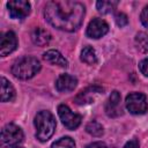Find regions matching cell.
<instances>
[{
  "mask_svg": "<svg viewBox=\"0 0 148 148\" xmlns=\"http://www.w3.org/2000/svg\"><path fill=\"white\" fill-rule=\"evenodd\" d=\"M84 6L77 1L57 0L45 6L44 15L46 21L54 28L65 31L76 30L84 17Z\"/></svg>",
  "mask_w": 148,
  "mask_h": 148,
  "instance_id": "1",
  "label": "cell"
},
{
  "mask_svg": "<svg viewBox=\"0 0 148 148\" xmlns=\"http://www.w3.org/2000/svg\"><path fill=\"white\" fill-rule=\"evenodd\" d=\"M34 124L36 127V138L39 141L45 142L53 135L56 130V119L50 111L44 110L38 112L35 117Z\"/></svg>",
  "mask_w": 148,
  "mask_h": 148,
  "instance_id": "2",
  "label": "cell"
},
{
  "mask_svg": "<svg viewBox=\"0 0 148 148\" xmlns=\"http://www.w3.org/2000/svg\"><path fill=\"white\" fill-rule=\"evenodd\" d=\"M40 69V62L34 57H24L17 60L13 67L12 73L15 77L21 80H28L35 76Z\"/></svg>",
  "mask_w": 148,
  "mask_h": 148,
  "instance_id": "3",
  "label": "cell"
},
{
  "mask_svg": "<svg viewBox=\"0 0 148 148\" xmlns=\"http://www.w3.org/2000/svg\"><path fill=\"white\" fill-rule=\"evenodd\" d=\"M22 140L23 132L18 126L14 124H7L6 126H3L1 131V142L3 146L12 148L14 146H18V143L22 142Z\"/></svg>",
  "mask_w": 148,
  "mask_h": 148,
  "instance_id": "4",
  "label": "cell"
},
{
  "mask_svg": "<svg viewBox=\"0 0 148 148\" xmlns=\"http://www.w3.org/2000/svg\"><path fill=\"white\" fill-rule=\"evenodd\" d=\"M127 110L133 114H143L148 110L147 98L141 92H131L125 101Z\"/></svg>",
  "mask_w": 148,
  "mask_h": 148,
  "instance_id": "5",
  "label": "cell"
},
{
  "mask_svg": "<svg viewBox=\"0 0 148 148\" xmlns=\"http://www.w3.org/2000/svg\"><path fill=\"white\" fill-rule=\"evenodd\" d=\"M58 114L62 121V124L68 128V130H74L76 128L82 120V117L75 112H73L66 104H60L58 106Z\"/></svg>",
  "mask_w": 148,
  "mask_h": 148,
  "instance_id": "6",
  "label": "cell"
},
{
  "mask_svg": "<svg viewBox=\"0 0 148 148\" xmlns=\"http://www.w3.org/2000/svg\"><path fill=\"white\" fill-rule=\"evenodd\" d=\"M7 7L9 10V15L13 18H18L22 20L25 16L29 15L30 13V3L24 0H14V1H8Z\"/></svg>",
  "mask_w": 148,
  "mask_h": 148,
  "instance_id": "7",
  "label": "cell"
},
{
  "mask_svg": "<svg viewBox=\"0 0 148 148\" xmlns=\"http://www.w3.org/2000/svg\"><path fill=\"white\" fill-rule=\"evenodd\" d=\"M109 31V25L108 23L102 20V18H92L89 24H88V28H87V36L89 38H94V39H97V38H101L103 37L106 32Z\"/></svg>",
  "mask_w": 148,
  "mask_h": 148,
  "instance_id": "8",
  "label": "cell"
},
{
  "mask_svg": "<svg viewBox=\"0 0 148 148\" xmlns=\"http://www.w3.org/2000/svg\"><path fill=\"white\" fill-rule=\"evenodd\" d=\"M17 46V38L13 31H7L0 37V54L2 57L12 53Z\"/></svg>",
  "mask_w": 148,
  "mask_h": 148,
  "instance_id": "9",
  "label": "cell"
},
{
  "mask_svg": "<svg viewBox=\"0 0 148 148\" xmlns=\"http://www.w3.org/2000/svg\"><path fill=\"white\" fill-rule=\"evenodd\" d=\"M105 112L110 117H117L123 113V108L120 104V94L118 91H112L106 104H105Z\"/></svg>",
  "mask_w": 148,
  "mask_h": 148,
  "instance_id": "10",
  "label": "cell"
},
{
  "mask_svg": "<svg viewBox=\"0 0 148 148\" xmlns=\"http://www.w3.org/2000/svg\"><path fill=\"white\" fill-rule=\"evenodd\" d=\"M76 83H77V80L74 76L69 74H61L56 81V88L60 92H68L74 90V88L76 87Z\"/></svg>",
  "mask_w": 148,
  "mask_h": 148,
  "instance_id": "11",
  "label": "cell"
},
{
  "mask_svg": "<svg viewBox=\"0 0 148 148\" xmlns=\"http://www.w3.org/2000/svg\"><path fill=\"white\" fill-rule=\"evenodd\" d=\"M102 91H103V89L99 88V87H97V86L89 87V88L82 90V91L75 97V102H76L77 104H80V105L89 104V103H91V102L95 99V97H96L98 94H101Z\"/></svg>",
  "mask_w": 148,
  "mask_h": 148,
  "instance_id": "12",
  "label": "cell"
},
{
  "mask_svg": "<svg viewBox=\"0 0 148 148\" xmlns=\"http://www.w3.org/2000/svg\"><path fill=\"white\" fill-rule=\"evenodd\" d=\"M43 58L45 61L52 64V65H57L59 67H67L68 66V61L62 57V54L57 51V50H49L43 54Z\"/></svg>",
  "mask_w": 148,
  "mask_h": 148,
  "instance_id": "13",
  "label": "cell"
},
{
  "mask_svg": "<svg viewBox=\"0 0 148 148\" xmlns=\"http://www.w3.org/2000/svg\"><path fill=\"white\" fill-rule=\"evenodd\" d=\"M31 39L36 45L45 46L51 40V34L43 28H36V29H34V31L31 34Z\"/></svg>",
  "mask_w": 148,
  "mask_h": 148,
  "instance_id": "14",
  "label": "cell"
},
{
  "mask_svg": "<svg viewBox=\"0 0 148 148\" xmlns=\"http://www.w3.org/2000/svg\"><path fill=\"white\" fill-rule=\"evenodd\" d=\"M14 95H15V91L13 86L7 79L2 77L1 79V101L2 102L12 101L14 98Z\"/></svg>",
  "mask_w": 148,
  "mask_h": 148,
  "instance_id": "15",
  "label": "cell"
},
{
  "mask_svg": "<svg viewBox=\"0 0 148 148\" xmlns=\"http://www.w3.org/2000/svg\"><path fill=\"white\" fill-rule=\"evenodd\" d=\"M118 6V1L117 0H101L96 2V7L97 10L102 14H108L111 13L112 10L116 9V7Z\"/></svg>",
  "mask_w": 148,
  "mask_h": 148,
  "instance_id": "16",
  "label": "cell"
},
{
  "mask_svg": "<svg viewBox=\"0 0 148 148\" xmlns=\"http://www.w3.org/2000/svg\"><path fill=\"white\" fill-rule=\"evenodd\" d=\"M81 60L88 65H92L97 61V56L95 50L91 46H86L83 47V50L81 51Z\"/></svg>",
  "mask_w": 148,
  "mask_h": 148,
  "instance_id": "17",
  "label": "cell"
},
{
  "mask_svg": "<svg viewBox=\"0 0 148 148\" xmlns=\"http://www.w3.org/2000/svg\"><path fill=\"white\" fill-rule=\"evenodd\" d=\"M135 45L142 53L148 52V35L146 32H139L135 36Z\"/></svg>",
  "mask_w": 148,
  "mask_h": 148,
  "instance_id": "18",
  "label": "cell"
},
{
  "mask_svg": "<svg viewBox=\"0 0 148 148\" xmlns=\"http://www.w3.org/2000/svg\"><path fill=\"white\" fill-rule=\"evenodd\" d=\"M51 148H75V142L69 136H64L58 141L53 142Z\"/></svg>",
  "mask_w": 148,
  "mask_h": 148,
  "instance_id": "19",
  "label": "cell"
},
{
  "mask_svg": "<svg viewBox=\"0 0 148 148\" xmlns=\"http://www.w3.org/2000/svg\"><path fill=\"white\" fill-rule=\"evenodd\" d=\"M86 131L94 136H101L103 134V126L97 121H90L87 124Z\"/></svg>",
  "mask_w": 148,
  "mask_h": 148,
  "instance_id": "20",
  "label": "cell"
},
{
  "mask_svg": "<svg viewBox=\"0 0 148 148\" xmlns=\"http://www.w3.org/2000/svg\"><path fill=\"white\" fill-rule=\"evenodd\" d=\"M114 18H116V23H117L119 27H125V25L128 23V18H127L126 14H124V13H118V14H116Z\"/></svg>",
  "mask_w": 148,
  "mask_h": 148,
  "instance_id": "21",
  "label": "cell"
},
{
  "mask_svg": "<svg viewBox=\"0 0 148 148\" xmlns=\"http://www.w3.org/2000/svg\"><path fill=\"white\" fill-rule=\"evenodd\" d=\"M139 69H140V72H141L145 76L148 77V58H146V59H143V60L140 61V64H139Z\"/></svg>",
  "mask_w": 148,
  "mask_h": 148,
  "instance_id": "22",
  "label": "cell"
},
{
  "mask_svg": "<svg viewBox=\"0 0 148 148\" xmlns=\"http://www.w3.org/2000/svg\"><path fill=\"white\" fill-rule=\"evenodd\" d=\"M140 20H141L142 24H143L146 28H148V6H146V7L142 9L141 15H140Z\"/></svg>",
  "mask_w": 148,
  "mask_h": 148,
  "instance_id": "23",
  "label": "cell"
},
{
  "mask_svg": "<svg viewBox=\"0 0 148 148\" xmlns=\"http://www.w3.org/2000/svg\"><path fill=\"white\" fill-rule=\"evenodd\" d=\"M86 148H106V145L102 141H97V142H92V143L88 145Z\"/></svg>",
  "mask_w": 148,
  "mask_h": 148,
  "instance_id": "24",
  "label": "cell"
},
{
  "mask_svg": "<svg viewBox=\"0 0 148 148\" xmlns=\"http://www.w3.org/2000/svg\"><path fill=\"white\" fill-rule=\"evenodd\" d=\"M124 148H139V142L135 139L130 140L128 142H126V145L124 146Z\"/></svg>",
  "mask_w": 148,
  "mask_h": 148,
  "instance_id": "25",
  "label": "cell"
},
{
  "mask_svg": "<svg viewBox=\"0 0 148 148\" xmlns=\"http://www.w3.org/2000/svg\"><path fill=\"white\" fill-rule=\"evenodd\" d=\"M12 148H23V147H21V146H14V147H12Z\"/></svg>",
  "mask_w": 148,
  "mask_h": 148,
  "instance_id": "26",
  "label": "cell"
}]
</instances>
